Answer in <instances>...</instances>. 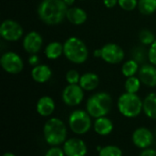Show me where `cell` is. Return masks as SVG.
Wrapping results in <instances>:
<instances>
[{"instance_id": "cell-12", "label": "cell", "mask_w": 156, "mask_h": 156, "mask_svg": "<svg viewBox=\"0 0 156 156\" xmlns=\"http://www.w3.org/2000/svg\"><path fill=\"white\" fill-rule=\"evenodd\" d=\"M132 140L136 147L140 149H147L154 143V134L149 129L140 127L133 132Z\"/></svg>"}, {"instance_id": "cell-37", "label": "cell", "mask_w": 156, "mask_h": 156, "mask_svg": "<svg viewBox=\"0 0 156 156\" xmlns=\"http://www.w3.org/2000/svg\"><path fill=\"white\" fill-rule=\"evenodd\" d=\"M80 1H84V0H80Z\"/></svg>"}, {"instance_id": "cell-21", "label": "cell", "mask_w": 156, "mask_h": 156, "mask_svg": "<svg viewBox=\"0 0 156 156\" xmlns=\"http://www.w3.org/2000/svg\"><path fill=\"white\" fill-rule=\"evenodd\" d=\"M64 52L63 44L58 41L50 42L45 48V55L49 59H57Z\"/></svg>"}, {"instance_id": "cell-28", "label": "cell", "mask_w": 156, "mask_h": 156, "mask_svg": "<svg viewBox=\"0 0 156 156\" xmlns=\"http://www.w3.org/2000/svg\"><path fill=\"white\" fill-rule=\"evenodd\" d=\"M80 80V75L75 69H70L66 73V80L69 84H79Z\"/></svg>"}, {"instance_id": "cell-1", "label": "cell", "mask_w": 156, "mask_h": 156, "mask_svg": "<svg viewBox=\"0 0 156 156\" xmlns=\"http://www.w3.org/2000/svg\"><path fill=\"white\" fill-rule=\"evenodd\" d=\"M68 9L63 0H42L37 6V15L45 24L55 26L63 22Z\"/></svg>"}, {"instance_id": "cell-23", "label": "cell", "mask_w": 156, "mask_h": 156, "mask_svg": "<svg viewBox=\"0 0 156 156\" xmlns=\"http://www.w3.org/2000/svg\"><path fill=\"white\" fill-rule=\"evenodd\" d=\"M137 7L141 14L150 16L156 11V0H139Z\"/></svg>"}, {"instance_id": "cell-35", "label": "cell", "mask_w": 156, "mask_h": 156, "mask_svg": "<svg viewBox=\"0 0 156 156\" xmlns=\"http://www.w3.org/2000/svg\"><path fill=\"white\" fill-rule=\"evenodd\" d=\"M63 1L66 3V5H67L68 6L72 5L74 4V2H75V0H63Z\"/></svg>"}, {"instance_id": "cell-4", "label": "cell", "mask_w": 156, "mask_h": 156, "mask_svg": "<svg viewBox=\"0 0 156 156\" xmlns=\"http://www.w3.org/2000/svg\"><path fill=\"white\" fill-rule=\"evenodd\" d=\"M64 56L74 64L84 63L89 57V49L86 44L77 37H69L63 44Z\"/></svg>"}, {"instance_id": "cell-13", "label": "cell", "mask_w": 156, "mask_h": 156, "mask_svg": "<svg viewBox=\"0 0 156 156\" xmlns=\"http://www.w3.org/2000/svg\"><path fill=\"white\" fill-rule=\"evenodd\" d=\"M43 45L41 35L36 31L27 33L23 38V48L28 54H37Z\"/></svg>"}, {"instance_id": "cell-8", "label": "cell", "mask_w": 156, "mask_h": 156, "mask_svg": "<svg viewBox=\"0 0 156 156\" xmlns=\"http://www.w3.org/2000/svg\"><path fill=\"white\" fill-rule=\"evenodd\" d=\"M23 33L21 25L13 19H5L0 26V36L6 41H17L22 37Z\"/></svg>"}, {"instance_id": "cell-10", "label": "cell", "mask_w": 156, "mask_h": 156, "mask_svg": "<svg viewBox=\"0 0 156 156\" xmlns=\"http://www.w3.org/2000/svg\"><path fill=\"white\" fill-rule=\"evenodd\" d=\"M101 58L109 64H118L124 58L123 49L115 43H107L101 48Z\"/></svg>"}, {"instance_id": "cell-19", "label": "cell", "mask_w": 156, "mask_h": 156, "mask_svg": "<svg viewBox=\"0 0 156 156\" xmlns=\"http://www.w3.org/2000/svg\"><path fill=\"white\" fill-rule=\"evenodd\" d=\"M100 83L99 76L93 72H86L80 76V86L86 91L94 90Z\"/></svg>"}, {"instance_id": "cell-26", "label": "cell", "mask_w": 156, "mask_h": 156, "mask_svg": "<svg viewBox=\"0 0 156 156\" xmlns=\"http://www.w3.org/2000/svg\"><path fill=\"white\" fill-rule=\"evenodd\" d=\"M99 156H122V151L116 145H107L101 148Z\"/></svg>"}, {"instance_id": "cell-24", "label": "cell", "mask_w": 156, "mask_h": 156, "mask_svg": "<svg viewBox=\"0 0 156 156\" xmlns=\"http://www.w3.org/2000/svg\"><path fill=\"white\" fill-rule=\"evenodd\" d=\"M141 83L142 82L139 78L133 76V77L127 78V80H125L124 89H125L126 92L137 94V92L139 91V90L141 88Z\"/></svg>"}, {"instance_id": "cell-27", "label": "cell", "mask_w": 156, "mask_h": 156, "mask_svg": "<svg viewBox=\"0 0 156 156\" xmlns=\"http://www.w3.org/2000/svg\"><path fill=\"white\" fill-rule=\"evenodd\" d=\"M138 1L139 0H118V5L123 10L132 11L138 6Z\"/></svg>"}, {"instance_id": "cell-29", "label": "cell", "mask_w": 156, "mask_h": 156, "mask_svg": "<svg viewBox=\"0 0 156 156\" xmlns=\"http://www.w3.org/2000/svg\"><path fill=\"white\" fill-rule=\"evenodd\" d=\"M147 57L150 63L156 66V40L150 46V48L147 53Z\"/></svg>"}, {"instance_id": "cell-14", "label": "cell", "mask_w": 156, "mask_h": 156, "mask_svg": "<svg viewBox=\"0 0 156 156\" xmlns=\"http://www.w3.org/2000/svg\"><path fill=\"white\" fill-rule=\"evenodd\" d=\"M139 79L143 84L148 87H156V66L153 64H144L140 67Z\"/></svg>"}, {"instance_id": "cell-16", "label": "cell", "mask_w": 156, "mask_h": 156, "mask_svg": "<svg viewBox=\"0 0 156 156\" xmlns=\"http://www.w3.org/2000/svg\"><path fill=\"white\" fill-rule=\"evenodd\" d=\"M55 107V101L49 96H43L37 102V112L42 117L50 116L54 112Z\"/></svg>"}, {"instance_id": "cell-36", "label": "cell", "mask_w": 156, "mask_h": 156, "mask_svg": "<svg viewBox=\"0 0 156 156\" xmlns=\"http://www.w3.org/2000/svg\"><path fill=\"white\" fill-rule=\"evenodd\" d=\"M2 156H16L13 153H9V152H7V153H5Z\"/></svg>"}, {"instance_id": "cell-15", "label": "cell", "mask_w": 156, "mask_h": 156, "mask_svg": "<svg viewBox=\"0 0 156 156\" xmlns=\"http://www.w3.org/2000/svg\"><path fill=\"white\" fill-rule=\"evenodd\" d=\"M31 77L37 83H45L52 77V70L48 65L38 64L37 66L33 67L31 70Z\"/></svg>"}, {"instance_id": "cell-32", "label": "cell", "mask_w": 156, "mask_h": 156, "mask_svg": "<svg viewBox=\"0 0 156 156\" xmlns=\"http://www.w3.org/2000/svg\"><path fill=\"white\" fill-rule=\"evenodd\" d=\"M140 156H156V150L152 148L144 149V151L140 154Z\"/></svg>"}, {"instance_id": "cell-7", "label": "cell", "mask_w": 156, "mask_h": 156, "mask_svg": "<svg viewBox=\"0 0 156 156\" xmlns=\"http://www.w3.org/2000/svg\"><path fill=\"white\" fill-rule=\"evenodd\" d=\"M0 64L2 69L9 74H18L24 69V62L21 57L13 51H7L4 53L0 58Z\"/></svg>"}, {"instance_id": "cell-5", "label": "cell", "mask_w": 156, "mask_h": 156, "mask_svg": "<svg viewBox=\"0 0 156 156\" xmlns=\"http://www.w3.org/2000/svg\"><path fill=\"white\" fill-rule=\"evenodd\" d=\"M117 106L122 116L126 118H135L139 116L143 111L144 101L135 93L125 92L119 97Z\"/></svg>"}, {"instance_id": "cell-22", "label": "cell", "mask_w": 156, "mask_h": 156, "mask_svg": "<svg viewBox=\"0 0 156 156\" xmlns=\"http://www.w3.org/2000/svg\"><path fill=\"white\" fill-rule=\"evenodd\" d=\"M139 62L135 59H129L124 62L122 67V73L126 78H130L135 76V74L139 71Z\"/></svg>"}, {"instance_id": "cell-17", "label": "cell", "mask_w": 156, "mask_h": 156, "mask_svg": "<svg viewBox=\"0 0 156 156\" xmlns=\"http://www.w3.org/2000/svg\"><path fill=\"white\" fill-rule=\"evenodd\" d=\"M93 128L97 134L101 136H107L113 131V122L106 116L100 117L95 120Z\"/></svg>"}, {"instance_id": "cell-30", "label": "cell", "mask_w": 156, "mask_h": 156, "mask_svg": "<svg viewBox=\"0 0 156 156\" xmlns=\"http://www.w3.org/2000/svg\"><path fill=\"white\" fill-rule=\"evenodd\" d=\"M45 156H66V154L63 149L58 146H52L46 152Z\"/></svg>"}, {"instance_id": "cell-9", "label": "cell", "mask_w": 156, "mask_h": 156, "mask_svg": "<svg viewBox=\"0 0 156 156\" xmlns=\"http://www.w3.org/2000/svg\"><path fill=\"white\" fill-rule=\"evenodd\" d=\"M61 97L66 105L69 107L77 106L84 99V90L80 84H69L64 88Z\"/></svg>"}, {"instance_id": "cell-20", "label": "cell", "mask_w": 156, "mask_h": 156, "mask_svg": "<svg viewBox=\"0 0 156 156\" xmlns=\"http://www.w3.org/2000/svg\"><path fill=\"white\" fill-rule=\"evenodd\" d=\"M143 111L148 118L156 120V92H152L144 98Z\"/></svg>"}, {"instance_id": "cell-6", "label": "cell", "mask_w": 156, "mask_h": 156, "mask_svg": "<svg viewBox=\"0 0 156 156\" xmlns=\"http://www.w3.org/2000/svg\"><path fill=\"white\" fill-rule=\"evenodd\" d=\"M91 116L87 111L75 110L69 117V126L75 134L83 135L91 128Z\"/></svg>"}, {"instance_id": "cell-33", "label": "cell", "mask_w": 156, "mask_h": 156, "mask_svg": "<svg viewBox=\"0 0 156 156\" xmlns=\"http://www.w3.org/2000/svg\"><path fill=\"white\" fill-rule=\"evenodd\" d=\"M103 4L108 8H113L118 4V0H103Z\"/></svg>"}, {"instance_id": "cell-25", "label": "cell", "mask_w": 156, "mask_h": 156, "mask_svg": "<svg viewBox=\"0 0 156 156\" xmlns=\"http://www.w3.org/2000/svg\"><path fill=\"white\" fill-rule=\"evenodd\" d=\"M139 40L143 45L151 46L155 41V36L151 30L144 28L142 29L139 33Z\"/></svg>"}, {"instance_id": "cell-11", "label": "cell", "mask_w": 156, "mask_h": 156, "mask_svg": "<svg viewBox=\"0 0 156 156\" xmlns=\"http://www.w3.org/2000/svg\"><path fill=\"white\" fill-rule=\"evenodd\" d=\"M63 150L66 156H86L88 153L86 143L80 138L68 139L63 144Z\"/></svg>"}, {"instance_id": "cell-18", "label": "cell", "mask_w": 156, "mask_h": 156, "mask_svg": "<svg viewBox=\"0 0 156 156\" xmlns=\"http://www.w3.org/2000/svg\"><path fill=\"white\" fill-rule=\"evenodd\" d=\"M66 18L69 20L73 25H82L86 22L88 18V15L86 11L80 7L78 6H73L68 9Z\"/></svg>"}, {"instance_id": "cell-34", "label": "cell", "mask_w": 156, "mask_h": 156, "mask_svg": "<svg viewBox=\"0 0 156 156\" xmlns=\"http://www.w3.org/2000/svg\"><path fill=\"white\" fill-rule=\"evenodd\" d=\"M93 55H94V57H96V58H101V48L95 49L94 52H93Z\"/></svg>"}, {"instance_id": "cell-3", "label": "cell", "mask_w": 156, "mask_h": 156, "mask_svg": "<svg viewBox=\"0 0 156 156\" xmlns=\"http://www.w3.org/2000/svg\"><path fill=\"white\" fill-rule=\"evenodd\" d=\"M112 105V99L111 95L107 92L101 91L91 95L86 103V111L88 113L97 119L100 117L106 116Z\"/></svg>"}, {"instance_id": "cell-2", "label": "cell", "mask_w": 156, "mask_h": 156, "mask_svg": "<svg viewBox=\"0 0 156 156\" xmlns=\"http://www.w3.org/2000/svg\"><path fill=\"white\" fill-rule=\"evenodd\" d=\"M43 134L48 144L51 146H58L67 141L68 131L63 121L52 117L45 122Z\"/></svg>"}, {"instance_id": "cell-31", "label": "cell", "mask_w": 156, "mask_h": 156, "mask_svg": "<svg viewBox=\"0 0 156 156\" xmlns=\"http://www.w3.org/2000/svg\"><path fill=\"white\" fill-rule=\"evenodd\" d=\"M28 63L29 65L33 66V67H36L39 64V58L37 54H30L29 58H28Z\"/></svg>"}]
</instances>
